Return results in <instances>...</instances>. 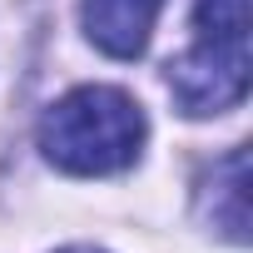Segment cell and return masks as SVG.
I'll return each mask as SVG.
<instances>
[{"label":"cell","instance_id":"obj_1","mask_svg":"<svg viewBox=\"0 0 253 253\" xmlns=\"http://www.w3.org/2000/svg\"><path fill=\"white\" fill-rule=\"evenodd\" d=\"M144 109L114 84H80L40 119V149L65 174H114L144 149Z\"/></svg>","mask_w":253,"mask_h":253},{"label":"cell","instance_id":"obj_2","mask_svg":"<svg viewBox=\"0 0 253 253\" xmlns=\"http://www.w3.org/2000/svg\"><path fill=\"white\" fill-rule=\"evenodd\" d=\"M169 94L189 119L223 114L248 94V35H199L189 55L169 60Z\"/></svg>","mask_w":253,"mask_h":253},{"label":"cell","instance_id":"obj_3","mask_svg":"<svg viewBox=\"0 0 253 253\" xmlns=\"http://www.w3.org/2000/svg\"><path fill=\"white\" fill-rule=\"evenodd\" d=\"M159 5L164 0H84V35L114 60H139L154 35Z\"/></svg>","mask_w":253,"mask_h":253},{"label":"cell","instance_id":"obj_4","mask_svg":"<svg viewBox=\"0 0 253 253\" xmlns=\"http://www.w3.org/2000/svg\"><path fill=\"white\" fill-rule=\"evenodd\" d=\"M199 204H204V218L228 243H243L248 238V149H228L213 164Z\"/></svg>","mask_w":253,"mask_h":253},{"label":"cell","instance_id":"obj_5","mask_svg":"<svg viewBox=\"0 0 253 253\" xmlns=\"http://www.w3.org/2000/svg\"><path fill=\"white\" fill-rule=\"evenodd\" d=\"M199 35H248V0H199L194 5Z\"/></svg>","mask_w":253,"mask_h":253},{"label":"cell","instance_id":"obj_6","mask_svg":"<svg viewBox=\"0 0 253 253\" xmlns=\"http://www.w3.org/2000/svg\"><path fill=\"white\" fill-rule=\"evenodd\" d=\"M60 253H99V248H60Z\"/></svg>","mask_w":253,"mask_h":253}]
</instances>
